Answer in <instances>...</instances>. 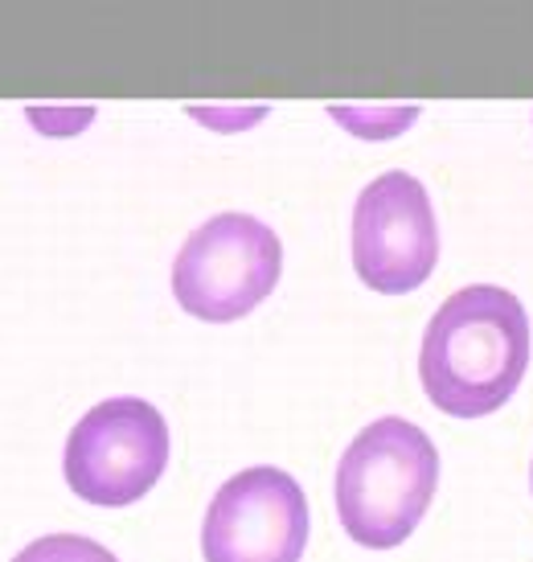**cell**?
Listing matches in <instances>:
<instances>
[{"mask_svg":"<svg viewBox=\"0 0 533 562\" xmlns=\"http://www.w3.org/2000/svg\"><path fill=\"white\" fill-rule=\"evenodd\" d=\"M530 349L525 304L497 283H472L431 316L419 378L435 411L452 419H485L518 394Z\"/></svg>","mask_w":533,"mask_h":562,"instance_id":"obj_1","label":"cell"},{"mask_svg":"<svg viewBox=\"0 0 533 562\" xmlns=\"http://www.w3.org/2000/svg\"><path fill=\"white\" fill-rule=\"evenodd\" d=\"M440 484V452L423 427L386 415L337 464V517L358 547L394 550L419 530Z\"/></svg>","mask_w":533,"mask_h":562,"instance_id":"obj_2","label":"cell"},{"mask_svg":"<svg viewBox=\"0 0 533 562\" xmlns=\"http://www.w3.org/2000/svg\"><path fill=\"white\" fill-rule=\"evenodd\" d=\"M169 423L152 403L120 394L91 406L66 439L63 472L75 497L99 509H124L169 469Z\"/></svg>","mask_w":533,"mask_h":562,"instance_id":"obj_3","label":"cell"},{"mask_svg":"<svg viewBox=\"0 0 533 562\" xmlns=\"http://www.w3.org/2000/svg\"><path fill=\"white\" fill-rule=\"evenodd\" d=\"M280 235L251 214H218L177 250L173 296L189 316L230 325L254 313L280 283Z\"/></svg>","mask_w":533,"mask_h":562,"instance_id":"obj_4","label":"cell"},{"mask_svg":"<svg viewBox=\"0 0 533 562\" xmlns=\"http://www.w3.org/2000/svg\"><path fill=\"white\" fill-rule=\"evenodd\" d=\"M440 263V226L419 177L390 169L353 205V267L382 296H402L431 280Z\"/></svg>","mask_w":533,"mask_h":562,"instance_id":"obj_5","label":"cell"},{"mask_svg":"<svg viewBox=\"0 0 533 562\" xmlns=\"http://www.w3.org/2000/svg\"><path fill=\"white\" fill-rule=\"evenodd\" d=\"M308 547V501L283 469L254 464L222 484L202 526L205 562H299Z\"/></svg>","mask_w":533,"mask_h":562,"instance_id":"obj_6","label":"cell"},{"mask_svg":"<svg viewBox=\"0 0 533 562\" xmlns=\"http://www.w3.org/2000/svg\"><path fill=\"white\" fill-rule=\"evenodd\" d=\"M329 115L337 124L353 132L358 140H394L402 136L415 120H419V108L407 103V108H365V103H332Z\"/></svg>","mask_w":533,"mask_h":562,"instance_id":"obj_7","label":"cell"},{"mask_svg":"<svg viewBox=\"0 0 533 562\" xmlns=\"http://www.w3.org/2000/svg\"><path fill=\"white\" fill-rule=\"evenodd\" d=\"M13 562H120L107 547L82 533H46L21 550Z\"/></svg>","mask_w":533,"mask_h":562,"instance_id":"obj_8","label":"cell"},{"mask_svg":"<svg viewBox=\"0 0 533 562\" xmlns=\"http://www.w3.org/2000/svg\"><path fill=\"white\" fill-rule=\"evenodd\" d=\"M30 120L42 136H75L94 120V108H30Z\"/></svg>","mask_w":533,"mask_h":562,"instance_id":"obj_9","label":"cell"},{"mask_svg":"<svg viewBox=\"0 0 533 562\" xmlns=\"http://www.w3.org/2000/svg\"><path fill=\"white\" fill-rule=\"evenodd\" d=\"M197 115V124L218 127V132H238V127H254L266 115V108H189Z\"/></svg>","mask_w":533,"mask_h":562,"instance_id":"obj_10","label":"cell"},{"mask_svg":"<svg viewBox=\"0 0 533 562\" xmlns=\"http://www.w3.org/2000/svg\"><path fill=\"white\" fill-rule=\"evenodd\" d=\"M530 488H533V469H530Z\"/></svg>","mask_w":533,"mask_h":562,"instance_id":"obj_11","label":"cell"}]
</instances>
